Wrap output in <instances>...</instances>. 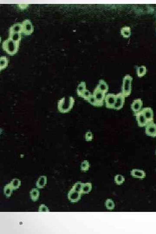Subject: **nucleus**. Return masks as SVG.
I'll return each instance as SVG.
<instances>
[{
    "instance_id": "1",
    "label": "nucleus",
    "mask_w": 156,
    "mask_h": 234,
    "mask_svg": "<svg viewBox=\"0 0 156 234\" xmlns=\"http://www.w3.org/2000/svg\"><path fill=\"white\" fill-rule=\"evenodd\" d=\"M74 103H75V100L72 96L69 97L67 101H66L65 97L61 98L58 101L59 111L62 113H68L72 109Z\"/></svg>"
},
{
    "instance_id": "2",
    "label": "nucleus",
    "mask_w": 156,
    "mask_h": 234,
    "mask_svg": "<svg viewBox=\"0 0 156 234\" xmlns=\"http://www.w3.org/2000/svg\"><path fill=\"white\" fill-rule=\"evenodd\" d=\"M19 47V42L14 41L10 38L4 41L2 43V48L10 55H14L18 52Z\"/></svg>"
},
{
    "instance_id": "3",
    "label": "nucleus",
    "mask_w": 156,
    "mask_h": 234,
    "mask_svg": "<svg viewBox=\"0 0 156 234\" xmlns=\"http://www.w3.org/2000/svg\"><path fill=\"white\" fill-rule=\"evenodd\" d=\"M81 187L79 184H75L68 194V200L71 203H76L81 199Z\"/></svg>"
},
{
    "instance_id": "4",
    "label": "nucleus",
    "mask_w": 156,
    "mask_h": 234,
    "mask_svg": "<svg viewBox=\"0 0 156 234\" xmlns=\"http://www.w3.org/2000/svg\"><path fill=\"white\" fill-rule=\"evenodd\" d=\"M132 80V77L129 75H127L123 78L122 93L125 97H128L131 94Z\"/></svg>"
},
{
    "instance_id": "5",
    "label": "nucleus",
    "mask_w": 156,
    "mask_h": 234,
    "mask_svg": "<svg viewBox=\"0 0 156 234\" xmlns=\"http://www.w3.org/2000/svg\"><path fill=\"white\" fill-rule=\"evenodd\" d=\"M21 33L25 35H30L33 32L34 28L30 21L29 20H25L21 23Z\"/></svg>"
},
{
    "instance_id": "6",
    "label": "nucleus",
    "mask_w": 156,
    "mask_h": 234,
    "mask_svg": "<svg viewBox=\"0 0 156 234\" xmlns=\"http://www.w3.org/2000/svg\"><path fill=\"white\" fill-rule=\"evenodd\" d=\"M116 95L113 94L106 95L105 98V105L107 108L113 109L116 102Z\"/></svg>"
},
{
    "instance_id": "7",
    "label": "nucleus",
    "mask_w": 156,
    "mask_h": 234,
    "mask_svg": "<svg viewBox=\"0 0 156 234\" xmlns=\"http://www.w3.org/2000/svg\"><path fill=\"white\" fill-rule=\"evenodd\" d=\"M145 134L150 137H156V124L154 121L149 122L145 126Z\"/></svg>"
},
{
    "instance_id": "8",
    "label": "nucleus",
    "mask_w": 156,
    "mask_h": 234,
    "mask_svg": "<svg viewBox=\"0 0 156 234\" xmlns=\"http://www.w3.org/2000/svg\"><path fill=\"white\" fill-rule=\"evenodd\" d=\"M125 98L126 97L122 94V92L116 95V102L113 109L116 110H119L122 109L125 103Z\"/></svg>"
},
{
    "instance_id": "9",
    "label": "nucleus",
    "mask_w": 156,
    "mask_h": 234,
    "mask_svg": "<svg viewBox=\"0 0 156 234\" xmlns=\"http://www.w3.org/2000/svg\"><path fill=\"white\" fill-rule=\"evenodd\" d=\"M93 96L95 97L96 100L98 101V102L101 104V106H103L104 104V101H105V98L106 94L104 92H102L101 91L96 87L93 91Z\"/></svg>"
},
{
    "instance_id": "10",
    "label": "nucleus",
    "mask_w": 156,
    "mask_h": 234,
    "mask_svg": "<svg viewBox=\"0 0 156 234\" xmlns=\"http://www.w3.org/2000/svg\"><path fill=\"white\" fill-rule=\"evenodd\" d=\"M143 106V101L141 98L135 99L131 104V109L134 114L140 112L142 111Z\"/></svg>"
},
{
    "instance_id": "11",
    "label": "nucleus",
    "mask_w": 156,
    "mask_h": 234,
    "mask_svg": "<svg viewBox=\"0 0 156 234\" xmlns=\"http://www.w3.org/2000/svg\"><path fill=\"white\" fill-rule=\"evenodd\" d=\"M141 111L142 112L148 123L154 121V111L151 107H145Z\"/></svg>"
},
{
    "instance_id": "12",
    "label": "nucleus",
    "mask_w": 156,
    "mask_h": 234,
    "mask_svg": "<svg viewBox=\"0 0 156 234\" xmlns=\"http://www.w3.org/2000/svg\"><path fill=\"white\" fill-rule=\"evenodd\" d=\"M135 115L136 116V120L139 127H145L147 124L148 123L142 111L136 113Z\"/></svg>"
},
{
    "instance_id": "13",
    "label": "nucleus",
    "mask_w": 156,
    "mask_h": 234,
    "mask_svg": "<svg viewBox=\"0 0 156 234\" xmlns=\"http://www.w3.org/2000/svg\"><path fill=\"white\" fill-rule=\"evenodd\" d=\"M131 175L134 178L144 179L146 177V173L142 170L139 169H133L131 171Z\"/></svg>"
},
{
    "instance_id": "14",
    "label": "nucleus",
    "mask_w": 156,
    "mask_h": 234,
    "mask_svg": "<svg viewBox=\"0 0 156 234\" xmlns=\"http://www.w3.org/2000/svg\"><path fill=\"white\" fill-rule=\"evenodd\" d=\"M97 88L99 89V90L102 91V92H104L105 94L107 93L109 91V86L106 83V82L103 79H101L99 80V83L97 85Z\"/></svg>"
},
{
    "instance_id": "15",
    "label": "nucleus",
    "mask_w": 156,
    "mask_h": 234,
    "mask_svg": "<svg viewBox=\"0 0 156 234\" xmlns=\"http://www.w3.org/2000/svg\"><path fill=\"white\" fill-rule=\"evenodd\" d=\"M21 24L18 23L14 24L10 28L9 34L15 33L21 34Z\"/></svg>"
},
{
    "instance_id": "16",
    "label": "nucleus",
    "mask_w": 156,
    "mask_h": 234,
    "mask_svg": "<svg viewBox=\"0 0 156 234\" xmlns=\"http://www.w3.org/2000/svg\"><path fill=\"white\" fill-rule=\"evenodd\" d=\"M46 183H47V177L46 176H41L37 182V187L39 189L44 188L46 185Z\"/></svg>"
},
{
    "instance_id": "17",
    "label": "nucleus",
    "mask_w": 156,
    "mask_h": 234,
    "mask_svg": "<svg viewBox=\"0 0 156 234\" xmlns=\"http://www.w3.org/2000/svg\"><path fill=\"white\" fill-rule=\"evenodd\" d=\"M92 190V184L91 183H83L81 188V194H87Z\"/></svg>"
},
{
    "instance_id": "18",
    "label": "nucleus",
    "mask_w": 156,
    "mask_h": 234,
    "mask_svg": "<svg viewBox=\"0 0 156 234\" xmlns=\"http://www.w3.org/2000/svg\"><path fill=\"white\" fill-rule=\"evenodd\" d=\"M131 28L130 27L125 26L123 27L121 30V35L124 38H129L131 35Z\"/></svg>"
},
{
    "instance_id": "19",
    "label": "nucleus",
    "mask_w": 156,
    "mask_h": 234,
    "mask_svg": "<svg viewBox=\"0 0 156 234\" xmlns=\"http://www.w3.org/2000/svg\"><path fill=\"white\" fill-rule=\"evenodd\" d=\"M31 199L33 201L36 202L38 200L40 196V191L37 189H32L30 192Z\"/></svg>"
},
{
    "instance_id": "20",
    "label": "nucleus",
    "mask_w": 156,
    "mask_h": 234,
    "mask_svg": "<svg viewBox=\"0 0 156 234\" xmlns=\"http://www.w3.org/2000/svg\"><path fill=\"white\" fill-rule=\"evenodd\" d=\"M147 72V68L146 67V66H141L137 69V75L139 78L142 77L145 75Z\"/></svg>"
},
{
    "instance_id": "21",
    "label": "nucleus",
    "mask_w": 156,
    "mask_h": 234,
    "mask_svg": "<svg viewBox=\"0 0 156 234\" xmlns=\"http://www.w3.org/2000/svg\"><path fill=\"white\" fill-rule=\"evenodd\" d=\"M86 89V83L85 82H81L78 85L77 88V93L78 96L80 97L82 92Z\"/></svg>"
},
{
    "instance_id": "22",
    "label": "nucleus",
    "mask_w": 156,
    "mask_h": 234,
    "mask_svg": "<svg viewBox=\"0 0 156 234\" xmlns=\"http://www.w3.org/2000/svg\"><path fill=\"white\" fill-rule=\"evenodd\" d=\"M8 60L6 56H2L0 58V70L2 71L7 67Z\"/></svg>"
},
{
    "instance_id": "23",
    "label": "nucleus",
    "mask_w": 156,
    "mask_h": 234,
    "mask_svg": "<svg viewBox=\"0 0 156 234\" xmlns=\"http://www.w3.org/2000/svg\"><path fill=\"white\" fill-rule=\"evenodd\" d=\"M13 189L11 187L10 184H7L4 188V194L7 197H10L11 196Z\"/></svg>"
},
{
    "instance_id": "24",
    "label": "nucleus",
    "mask_w": 156,
    "mask_h": 234,
    "mask_svg": "<svg viewBox=\"0 0 156 234\" xmlns=\"http://www.w3.org/2000/svg\"><path fill=\"white\" fill-rule=\"evenodd\" d=\"M10 184L13 190H15L18 189L20 187L21 182L19 179H13L12 181H11Z\"/></svg>"
},
{
    "instance_id": "25",
    "label": "nucleus",
    "mask_w": 156,
    "mask_h": 234,
    "mask_svg": "<svg viewBox=\"0 0 156 234\" xmlns=\"http://www.w3.org/2000/svg\"><path fill=\"white\" fill-rule=\"evenodd\" d=\"M87 101L90 103V104L95 106V107H102L100 103L98 102V101L96 100L95 97L93 96V95H91V97L89 98L87 100Z\"/></svg>"
},
{
    "instance_id": "26",
    "label": "nucleus",
    "mask_w": 156,
    "mask_h": 234,
    "mask_svg": "<svg viewBox=\"0 0 156 234\" xmlns=\"http://www.w3.org/2000/svg\"><path fill=\"white\" fill-rule=\"evenodd\" d=\"M9 38L14 41L20 42L21 39V33H15L9 34Z\"/></svg>"
},
{
    "instance_id": "27",
    "label": "nucleus",
    "mask_w": 156,
    "mask_h": 234,
    "mask_svg": "<svg viewBox=\"0 0 156 234\" xmlns=\"http://www.w3.org/2000/svg\"><path fill=\"white\" fill-rule=\"evenodd\" d=\"M105 206L106 209L109 210H113L115 207L114 201L111 199H108L105 201Z\"/></svg>"
},
{
    "instance_id": "28",
    "label": "nucleus",
    "mask_w": 156,
    "mask_h": 234,
    "mask_svg": "<svg viewBox=\"0 0 156 234\" xmlns=\"http://www.w3.org/2000/svg\"><path fill=\"white\" fill-rule=\"evenodd\" d=\"M125 181V178L122 175H117L115 177V181L117 185H121Z\"/></svg>"
},
{
    "instance_id": "29",
    "label": "nucleus",
    "mask_w": 156,
    "mask_h": 234,
    "mask_svg": "<svg viewBox=\"0 0 156 234\" xmlns=\"http://www.w3.org/2000/svg\"><path fill=\"white\" fill-rule=\"evenodd\" d=\"M89 163L88 161L85 160L82 162L81 165V171H88L89 170Z\"/></svg>"
},
{
    "instance_id": "30",
    "label": "nucleus",
    "mask_w": 156,
    "mask_h": 234,
    "mask_svg": "<svg viewBox=\"0 0 156 234\" xmlns=\"http://www.w3.org/2000/svg\"><path fill=\"white\" fill-rule=\"evenodd\" d=\"M92 95V94H91V92L89 91V90L86 89V90H85L83 92H82L80 97L84 98L85 100L87 101L88 98L91 97V96Z\"/></svg>"
},
{
    "instance_id": "31",
    "label": "nucleus",
    "mask_w": 156,
    "mask_h": 234,
    "mask_svg": "<svg viewBox=\"0 0 156 234\" xmlns=\"http://www.w3.org/2000/svg\"><path fill=\"white\" fill-rule=\"evenodd\" d=\"M85 139L86 141H91L93 139V134L91 131H87L85 133Z\"/></svg>"
},
{
    "instance_id": "32",
    "label": "nucleus",
    "mask_w": 156,
    "mask_h": 234,
    "mask_svg": "<svg viewBox=\"0 0 156 234\" xmlns=\"http://www.w3.org/2000/svg\"><path fill=\"white\" fill-rule=\"evenodd\" d=\"M39 211L40 212H49L48 208L44 204H42L39 207Z\"/></svg>"
},
{
    "instance_id": "33",
    "label": "nucleus",
    "mask_w": 156,
    "mask_h": 234,
    "mask_svg": "<svg viewBox=\"0 0 156 234\" xmlns=\"http://www.w3.org/2000/svg\"></svg>"
}]
</instances>
